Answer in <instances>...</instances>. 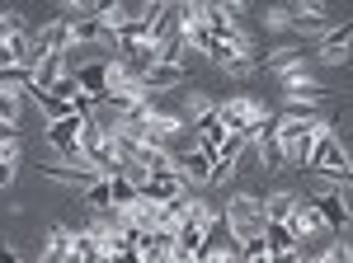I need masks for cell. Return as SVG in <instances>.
<instances>
[{"label": "cell", "instance_id": "1", "mask_svg": "<svg viewBox=\"0 0 353 263\" xmlns=\"http://www.w3.org/2000/svg\"><path fill=\"white\" fill-rule=\"evenodd\" d=\"M273 118V104L269 99H259V94H226L217 99V123L226 127V136H250V132L259 127V123H269Z\"/></svg>", "mask_w": 353, "mask_h": 263}, {"label": "cell", "instance_id": "2", "mask_svg": "<svg viewBox=\"0 0 353 263\" xmlns=\"http://www.w3.org/2000/svg\"><path fill=\"white\" fill-rule=\"evenodd\" d=\"M221 216H226V231H231L236 244L264 235V226H269V216H264V198H254V193H236V198L221 207Z\"/></svg>", "mask_w": 353, "mask_h": 263}, {"label": "cell", "instance_id": "3", "mask_svg": "<svg viewBox=\"0 0 353 263\" xmlns=\"http://www.w3.org/2000/svg\"><path fill=\"white\" fill-rule=\"evenodd\" d=\"M306 202H311V211L321 216V226H325V231H334V235H344V231H349V226H353L349 188L321 184V188H316V193H311V198H306Z\"/></svg>", "mask_w": 353, "mask_h": 263}, {"label": "cell", "instance_id": "4", "mask_svg": "<svg viewBox=\"0 0 353 263\" xmlns=\"http://www.w3.org/2000/svg\"><path fill=\"white\" fill-rule=\"evenodd\" d=\"M316 56L325 61V66H344V61H353V19H344V24H334L316 43Z\"/></svg>", "mask_w": 353, "mask_h": 263}, {"label": "cell", "instance_id": "5", "mask_svg": "<svg viewBox=\"0 0 353 263\" xmlns=\"http://www.w3.org/2000/svg\"><path fill=\"white\" fill-rule=\"evenodd\" d=\"M33 174H43V179H52V184H66V188H90V184L104 179V174L90 169V165H33Z\"/></svg>", "mask_w": 353, "mask_h": 263}, {"label": "cell", "instance_id": "6", "mask_svg": "<svg viewBox=\"0 0 353 263\" xmlns=\"http://www.w3.org/2000/svg\"><path fill=\"white\" fill-rule=\"evenodd\" d=\"M174 169H179V179H184L193 193L212 184V160L203 156V151H174Z\"/></svg>", "mask_w": 353, "mask_h": 263}, {"label": "cell", "instance_id": "7", "mask_svg": "<svg viewBox=\"0 0 353 263\" xmlns=\"http://www.w3.org/2000/svg\"><path fill=\"white\" fill-rule=\"evenodd\" d=\"M184 76H189V66H170V61H161V66H151V71L141 76V90H146L151 99H161V94H170V90H179Z\"/></svg>", "mask_w": 353, "mask_h": 263}, {"label": "cell", "instance_id": "8", "mask_svg": "<svg viewBox=\"0 0 353 263\" xmlns=\"http://www.w3.org/2000/svg\"><path fill=\"white\" fill-rule=\"evenodd\" d=\"M245 146H250V136H226V141H221L217 160H212V184H231V174H236V165H241Z\"/></svg>", "mask_w": 353, "mask_h": 263}, {"label": "cell", "instance_id": "9", "mask_svg": "<svg viewBox=\"0 0 353 263\" xmlns=\"http://www.w3.org/2000/svg\"><path fill=\"white\" fill-rule=\"evenodd\" d=\"M71 76L81 85V94H94V99H104L109 94V56L104 61H85V66H71Z\"/></svg>", "mask_w": 353, "mask_h": 263}, {"label": "cell", "instance_id": "10", "mask_svg": "<svg viewBox=\"0 0 353 263\" xmlns=\"http://www.w3.org/2000/svg\"><path fill=\"white\" fill-rule=\"evenodd\" d=\"M71 244H76V226H61L57 221L52 231H48V244H43L38 263H66L71 259Z\"/></svg>", "mask_w": 353, "mask_h": 263}, {"label": "cell", "instance_id": "11", "mask_svg": "<svg viewBox=\"0 0 353 263\" xmlns=\"http://www.w3.org/2000/svg\"><path fill=\"white\" fill-rule=\"evenodd\" d=\"M321 231H325V226H321V216H316V211H311V202H306V198H301V207L292 211V216H288V235H292V244H306V240L311 235H321Z\"/></svg>", "mask_w": 353, "mask_h": 263}, {"label": "cell", "instance_id": "12", "mask_svg": "<svg viewBox=\"0 0 353 263\" xmlns=\"http://www.w3.org/2000/svg\"><path fill=\"white\" fill-rule=\"evenodd\" d=\"M297 207H301V193H292V188H278V193L264 198V216L278 221V226H288V216H292Z\"/></svg>", "mask_w": 353, "mask_h": 263}, {"label": "cell", "instance_id": "13", "mask_svg": "<svg viewBox=\"0 0 353 263\" xmlns=\"http://www.w3.org/2000/svg\"><path fill=\"white\" fill-rule=\"evenodd\" d=\"M66 71H71V66H66V56H43V61L33 66V90H43V94H48Z\"/></svg>", "mask_w": 353, "mask_h": 263}, {"label": "cell", "instance_id": "14", "mask_svg": "<svg viewBox=\"0 0 353 263\" xmlns=\"http://www.w3.org/2000/svg\"><path fill=\"white\" fill-rule=\"evenodd\" d=\"M109 193H113V207H123V211H128V207L137 202V198H141V193H137V179L128 174V169H123V174H113V179H109Z\"/></svg>", "mask_w": 353, "mask_h": 263}, {"label": "cell", "instance_id": "15", "mask_svg": "<svg viewBox=\"0 0 353 263\" xmlns=\"http://www.w3.org/2000/svg\"><path fill=\"white\" fill-rule=\"evenodd\" d=\"M71 254H76L81 263H104V259H109V254H104V244H99V240L90 235L85 226L76 231V244H71Z\"/></svg>", "mask_w": 353, "mask_h": 263}, {"label": "cell", "instance_id": "16", "mask_svg": "<svg viewBox=\"0 0 353 263\" xmlns=\"http://www.w3.org/2000/svg\"><path fill=\"white\" fill-rule=\"evenodd\" d=\"M203 235H208V226H203V221H179V231H174L179 249H189L193 259H198V249H203Z\"/></svg>", "mask_w": 353, "mask_h": 263}, {"label": "cell", "instance_id": "17", "mask_svg": "<svg viewBox=\"0 0 353 263\" xmlns=\"http://www.w3.org/2000/svg\"><path fill=\"white\" fill-rule=\"evenodd\" d=\"M81 198H85V207H90V216H94V211H109V207H113V193H109V179H99V184H90V188H81Z\"/></svg>", "mask_w": 353, "mask_h": 263}, {"label": "cell", "instance_id": "18", "mask_svg": "<svg viewBox=\"0 0 353 263\" xmlns=\"http://www.w3.org/2000/svg\"><path fill=\"white\" fill-rule=\"evenodd\" d=\"M259 19H264L269 33H292V10H288V5H269Z\"/></svg>", "mask_w": 353, "mask_h": 263}, {"label": "cell", "instance_id": "19", "mask_svg": "<svg viewBox=\"0 0 353 263\" xmlns=\"http://www.w3.org/2000/svg\"><path fill=\"white\" fill-rule=\"evenodd\" d=\"M19 108H24L19 90H0V123H19Z\"/></svg>", "mask_w": 353, "mask_h": 263}, {"label": "cell", "instance_id": "20", "mask_svg": "<svg viewBox=\"0 0 353 263\" xmlns=\"http://www.w3.org/2000/svg\"><path fill=\"white\" fill-rule=\"evenodd\" d=\"M264 240H269V254H278V249H297V244H292V235H288V226H278V221H269V226H264Z\"/></svg>", "mask_w": 353, "mask_h": 263}, {"label": "cell", "instance_id": "21", "mask_svg": "<svg viewBox=\"0 0 353 263\" xmlns=\"http://www.w3.org/2000/svg\"><path fill=\"white\" fill-rule=\"evenodd\" d=\"M316 259H321V263H353V244H349V240H334V244L321 249Z\"/></svg>", "mask_w": 353, "mask_h": 263}, {"label": "cell", "instance_id": "22", "mask_svg": "<svg viewBox=\"0 0 353 263\" xmlns=\"http://www.w3.org/2000/svg\"><path fill=\"white\" fill-rule=\"evenodd\" d=\"M0 160H19V136H14V123H0Z\"/></svg>", "mask_w": 353, "mask_h": 263}, {"label": "cell", "instance_id": "23", "mask_svg": "<svg viewBox=\"0 0 353 263\" xmlns=\"http://www.w3.org/2000/svg\"><path fill=\"white\" fill-rule=\"evenodd\" d=\"M14 179H19V160H0V193L14 188Z\"/></svg>", "mask_w": 353, "mask_h": 263}, {"label": "cell", "instance_id": "24", "mask_svg": "<svg viewBox=\"0 0 353 263\" xmlns=\"http://www.w3.org/2000/svg\"><path fill=\"white\" fill-rule=\"evenodd\" d=\"M269 263H301V249H278V254H269Z\"/></svg>", "mask_w": 353, "mask_h": 263}, {"label": "cell", "instance_id": "25", "mask_svg": "<svg viewBox=\"0 0 353 263\" xmlns=\"http://www.w3.org/2000/svg\"><path fill=\"white\" fill-rule=\"evenodd\" d=\"M104 263H141V254H137V249H123V254H109Z\"/></svg>", "mask_w": 353, "mask_h": 263}, {"label": "cell", "instance_id": "26", "mask_svg": "<svg viewBox=\"0 0 353 263\" xmlns=\"http://www.w3.org/2000/svg\"><path fill=\"white\" fill-rule=\"evenodd\" d=\"M0 263H24V259H19V249H14V244H0Z\"/></svg>", "mask_w": 353, "mask_h": 263}]
</instances>
